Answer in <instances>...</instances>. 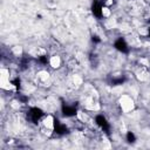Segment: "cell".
I'll use <instances>...</instances> for the list:
<instances>
[{"label": "cell", "mask_w": 150, "mask_h": 150, "mask_svg": "<svg viewBox=\"0 0 150 150\" xmlns=\"http://www.w3.org/2000/svg\"><path fill=\"white\" fill-rule=\"evenodd\" d=\"M43 116H45V112L42 111V109H40L38 107H33L28 111V118L33 123H39Z\"/></svg>", "instance_id": "1"}, {"label": "cell", "mask_w": 150, "mask_h": 150, "mask_svg": "<svg viewBox=\"0 0 150 150\" xmlns=\"http://www.w3.org/2000/svg\"><path fill=\"white\" fill-rule=\"evenodd\" d=\"M114 47H115L118 52H121V53H128V52H129V43H128L127 40L123 39V38H118V39L114 42Z\"/></svg>", "instance_id": "2"}, {"label": "cell", "mask_w": 150, "mask_h": 150, "mask_svg": "<svg viewBox=\"0 0 150 150\" xmlns=\"http://www.w3.org/2000/svg\"><path fill=\"white\" fill-rule=\"evenodd\" d=\"M120 102H121V108H122L124 111H129V110H131L132 107H134V101H132V98H130V97L127 96V95L122 96V98H121Z\"/></svg>", "instance_id": "3"}, {"label": "cell", "mask_w": 150, "mask_h": 150, "mask_svg": "<svg viewBox=\"0 0 150 150\" xmlns=\"http://www.w3.org/2000/svg\"><path fill=\"white\" fill-rule=\"evenodd\" d=\"M95 123L97 124V127H100V128H101L102 130H104V131H108L109 128H110L109 122L107 121V118H105L103 115H97V116L95 117Z\"/></svg>", "instance_id": "4"}, {"label": "cell", "mask_w": 150, "mask_h": 150, "mask_svg": "<svg viewBox=\"0 0 150 150\" xmlns=\"http://www.w3.org/2000/svg\"><path fill=\"white\" fill-rule=\"evenodd\" d=\"M62 114L66 117H73L77 114V109L74 105H69V104H64L62 107Z\"/></svg>", "instance_id": "5"}, {"label": "cell", "mask_w": 150, "mask_h": 150, "mask_svg": "<svg viewBox=\"0 0 150 150\" xmlns=\"http://www.w3.org/2000/svg\"><path fill=\"white\" fill-rule=\"evenodd\" d=\"M49 66H52L53 68H59L61 66V59L57 55H53L49 56Z\"/></svg>", "instance_id": "6"}, {"label": "cell", "mask_w": 150, "mask_h": 150, "mask_svg": "<svg viewBox=\"0 0 150 150\" xmlns=\"http://www.w3.org/2000/svg\"><path fill=\"white\" fill-rule=\"evenodd\" d=\"M125 139L128 143H135L136 142V135L132 131H128L125 135Z\"/></svg>", "instance_id": "7"}, {"label": "cell", "mask_w": 150, "mask_h": 150, "mask_svg": "<svg viewBox=\"0 0 150 150\" xmlns=\"http://www.w3.org/2000/svg\"><path fill=\"white\" fill-rule=\"evenodd\" d=\"M148 35H149V36H150V27H149V28H148Z\"/></svg>", "instance_id": "8"}]
</instances>
